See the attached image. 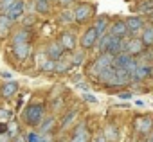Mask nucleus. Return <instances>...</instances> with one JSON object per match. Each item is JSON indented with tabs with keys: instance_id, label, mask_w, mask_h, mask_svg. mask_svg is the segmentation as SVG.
Returning <instances> with one entry per match:
<instances>
[{
	"instance_id": "28",
	"label": "nucleus",
	"mask_w": 153,
	"mask_h": 142,
	"mask_svg": "<svg viewBox=\"0 0 153 142\" xmlns=\"http://www.w3.org/2000/svg\"><path fill=\"white\" fill-rule=\"evenodd\" d=\"M70 142H90V133H81V135H72Z\"/></svg>"
},
{
	"instance_id": "6",
	"label": "nucleus",
	"mask_w": 153,
	"mask_h": 142,
	"mask_svg": "<svg viewBox=\"0 0 153 142\" xmlns=\"http://www.w3.org/2000/svg\"><path fill=\"white\" fill-rule=\"evenodd\" d=\"M24 15H25V6H24V2L22 0H16V2L6 11V16L15 24V22H20L22 18H24Z\"/></svg>"
},
{
	"instance_id": "27",
	"label": "nucleus",
	"mask_w": 153,
	"mask_h": 142,
	"mask_svg": "<svg viewBox=\"0 0 153 142\" xmlns=\"http://www.w3.org/2000/svg\"><path fill=\"white\" fill-rule=\"evenodd\" d=\"M59 22L61 24H70V22H74V13L72 11H63V13H59Z\"/></svg>"
},
{
	"instance_id": "37",
	"label": "nucleus",
	"mask_w": 153,
	"mask_h": 142,
	"mask_svg": "<svg viewBox=\"0 0 153 142\" xmlns=\"http://www.w3.org/2000/svg\"><path fill=\"white\" fill-rule=\"evenodd\" d=\"M117 99H131V92H119Z\"/></svg>"
},
{
	"instance_id": "12",
	"label": "nucleus",
	"mask_w": 153,
	"mask_h": 142,
	"mask_svg": "<svg viewBox=\"0 0 153 142\" xmlns=\"http://www.w3.org/2000/svg\"><path fill=\"white\" fill-rule=\"evenodd\" d=\"M108 25H110V20H108V16H97L96 18V22H94V29H96V33H97V36L101 38V36H105V34H108Z\"/></svg>"
},
{
	"instance_id": "2",
	"label": "nucleus",
	"mask_w": 153,
	"mask_h": 142,
	"mask_svg": "<svg viewBox=\"0 0 153 142\" xmlns=\"http://www.w3.org/2000/svg\"><path fill=\"white\" fill-rule=\"evenodd\" d=\"M94 11H96V7L92 6V4H88V2H79V4H76V7H74V20L78 22V24H85V22H88L92 16H94Z\"/></svg>"
},
{
	"instance_id": "23",
	"label": "nucleus",
	"mask_w": 153,
	"mask_h": 142,
	"mask_svg": "<svg viewBox=\"0 0 153 142\" xmlns=\"http://www.w3.org/2000/svg\"><path fill=\"white\" fill-rule=\"evenodd\" d=\"M105 137H106V140L108 142H115L117 140V137H119V129L114 126V124H110V126H106V129H105V133H103Z\"/></svg>"
},
{
	"instance_id": "8",
	"label": "nucleus",
	"mask_w": 153,
	"mask_h": 142,
	"mask_svg": "<svg viewBox=\"0 0 153 142\" xmlns=\"http://www.w3.org/2000/svg\"><path fill=\"white\" fill-rule=\"evenodd\" d=\"M108 34L114 36V38H124V36L128 34V29H126L124 20H121V18L114 20V22L108 25Z\"/></svg>"
},
{
	"instance_id": "17",
	"label": "nucleus",
	"mask_w": 153,
	"mask_h": 142,
	"mask_svg": "<svg viewBox=\"0 0 153 142\" xmlns=\"http://www.w3.org/2000/svg\"><path fill=\"white\" fill-rule=\"evenodd\" d=\"M29 52H31V45L29 43H22V45H15L13 47V56L16 58V59H25L27 56H29Z\"/></svg>"
},
{
	"instance_id": "35",
	"label": "nucleus",
	"mask_w": 153,
	"mask_h": 142,
	"mask_svg": "<svg viewBox=\"0 0 153 142\" xmlns=\"http://www.w3.org/2000/svg\"><path fill=\"white\" fill-rule=\"evenodd\" d=\"M83 99H85L87 103H92V104H96V103H97L96 95H92V94H88V92H85V94H83Z\"/></svg>"
},
{
	"instance_id": "7",
	"label": "nucleus",
	"mask_w": 153,
	"mask_h": 142,
	"mask_svg": "<svg viewBox=\"0 0 153 142\" xmlns=\"http://www.w3.org/2000/svg\"><path fill=\"white\" fill-rule=\"evenodd\" d=\"M58 43L63 47V50H74L76 45H78V36H76L72 31H63V33L59 34Z\"/></svg>"
},
{
	"instance_id": "21",
	"label": "nucleus",
	"mask_w": 153,
	"mask_h": 142,
	"mask_svg": "<svg viewBox=\"0 0 153 142\" xmlns=\"http://www.w3.org/2000/svg\"><path fill=\"white\" fill-rule=\"evenodd\" d=\"M13 27V22L6 16V15H0V36H6Z\"/></svg>"
},
{
	"instance_id": "3",
	"label": "nucleus",
	"mask_w": 153,
	"mask_h": 142,
	"mask_svg": "<svg viewBox=\"0 0 153 142\" xmlns=\"http://www.w3.org/2000/svg\"><path fill=\"white\" fill-rule=\"evenodd\" d=\"M97 40H99V36H97L96 29H94V27H88V29L83 33V36H81V40H79V45H81L83 50H90V49L96 47Z\"/></svg>"
},
{
	"instance_id": "5",
	"label": "nucleus",
	"mask_w": 153,
	"mask_h": 142,
	"mask_svg": "<svg viewBox=\"0 0 153 142\" xmlns=\"http://www.w3.org/2000/svg\"><path fill=\"white\" fill-rule=\"evenodd\" d=\"M135 129L140 135H149L153 129V117L151 115H139L135 119Z\"/></svg>"
},
{
	"instance_id": "39",
	"label": "nucleus",
	"mask_w": 153,
	"mask_h": 142,
	"mask_svg": "<svg viewBox=\"0 0 153 142\" xmlns=\"http://www.w3.org/2000/svg\"><path fill=\"white\" fill-rule=\"evenodd\" d=\"M13 142H27V137H25V135H22V133H18V135L13 138Z\"/></svg>"
},
{
	"instance_id": "25",
	"label": "nucleus",
	"mask_w": 153,
	"mask_h": 142,
	"mask_svg": "<svg viewBox=\"0 0 153 142\" xmlns=\"http://www.w3.org/2000/svg\"><path fill=\"white\" fill-rule=\"evenodd\" d=\"M110 40H112L110 34H105V36H101V38L97 40L96 47L99 49V52H106V49H108V45H110Z\"/></svg>"
},
{
	"instance_id": "10",
	"label": "nucleus",
	"mask_w": 153,
	"mask_h": 142,
	"mask_svg": "<svg viewBox=\"0 0 153 142\" xmlns=\"http://www.w3.org/2000/svg\"><path fill=\"white\" fill-rule=\"evenodd\" d=\"M63 47L58 43V41H51L49 45H47V49H45V54H47V58L49 59H52V61H59V59H63Z\"/></svg>"
},
{
	"instance_id": "16",
	"label": "nucleus",
	"mask_w": 153,
	"mask_h": 142,
	"mask_svg": "<svg viewBox=\"0 0 153 142\" xmlns=\"http://www.w3.org/2000/svg\"><path fill=\"white\" fill-rule=\"evenodd\" d=\"M16 92H18V81L9 79V81H6V83L2 85V97H4V99H11Z\"/></svg>"
},
{
	"instance_id": "20",
	"label": "nucleus",
	"mask_w": 153,
	"mask_h": 142,
	"mask_svg": "<svg viewBox=\"0 0 153 142\" xmlns=\"http://www.w3.org/2000/svg\"><path fill=\"white\" fill-rule=\"evenodd\" d=\"M135 11L140 15H148L149 11H153V0H139Z\"/></svg>"
},
{
	"instance_id": "32",
	"label": "nucleus",
	"mask_w": 153,
	"mask_h": 142,
	"mask_svg": "<svg viewBox=\"0 0 153 142\" xmlns=\"http://www.w3.org/2000/svg\"><path fill=\"white\" fill-rule=\"evenodd\" d=\"M27 142H49V140H47V138L43 140V137H42L40 133H34V131H33V133L27 135Z\"/></svg>"
},
{
	"instance_id": "38",
	"label": "nucleus",
	"mask_w": 153,
	"mask_h": 142,
	"mask_svg": "<svg viewBox=\"0 0 153 142\" xmlns=\"http://www.w3.org/2000/svg\"><path fill=\"white\" fill-rule=\"evenodd\" d=\"M7 122H0V135H7Z\"/></svg>"
},
{
	"instance_id": "22",
	"label": "nucleus",
	"mask_w": 153,
	"mask_h": 142,
	"mask_svg": "<svg viewBox=\"0 0 153 142\" xmlns=\"http://www.w3.org/2000/svg\"><path fill=\"white\" fill-rule=\"evenodd\" d=\"M34 9L40 15H47L51 11V2L49 0H34Z\"/></svg>"
},
{
	"instance_id": "34",
	"label": "nucleus",
	"mask_w": 153,
	"mask_h": 142,
	"mask_svg": "<svg viewBox=\"0 0 153 142\" xmlns=\"http://www.w3.org/2000/svg\"><path fill=\"white\" fill-rule=\"evenodd\" d=\"M22 24H24V29H27L29 25H33V24H34V16H33V15H27V16L24 15V18H22Z\"/></svg>"
},
{
	"instance_id": "30",
	"label": "nucleus",
	"mask_w": 153,
	"mask_h": 142,
	"mask_svg": "<svg viewBox=\"0 0 153 142\" xmlns=\"http://www.w3.org/2000/svg\"><path fill=\"white\" fill-rule=\"evenodd\" d=\"M88 129H87V122L85 121H81L79 124H76L74 126V131H72V135H81V133H87Z\"/></svg>"
},
{
	"instance_id": "41",
	"label": "nucleus",
	"mask_w": 153,
	"mask_h": 142,
	"mask_svg": "<svg viewBox=\"0 0 153 142\" xmlns=\"http://www.w3.org/2000/svg\"><path fill=\"white\" fill-rule=\"evenodd\" d=\"M148 18H149L151 22H153V11H149V13H148Z\"/></svg>"
},
{
	"instance_id": "4",
	"label": "nucleus",
	"mask_w": 153,
	"mask_h": 142,
	"mask_svg": "<svg viewBox=\"0 0 153 142\" xmlns=\"http://www.w3.org/2000/svg\"><path fill=\"white\" fill-rule=\"evenodd\" d=\"M123 52H126V54H130V56H139V54H142L144 52V45H142V41L140 40H137V38H131V40H123Z\"/></svg>"
},
{
	"instance_id": "9",
	"label": "nucleus",
	"mask_w": 153,
	"mask_h": 142,
	"mask_svg": "<svg viewBox=\"0 0 153 142\" xmlns=\"http://www.w3.org/2000/svg\"><path fill=\"white\" fill-rule=\"evenodd\" d=\"M124 24H126V29H128V34H139L142 29H144V20L140 18V16H130V18H126L124 20Z\"/></svg>"
},
{
	"instance_id": "18",
	"label": "nucleus",
	"mask_w": 153,
	"mask_h": 142,
	"mask_svg": "<svg viewBox=\"0 0 153 142\" xmlns=\"http://www.w3.org/2000/svg\"><path fill=\"white\" fill-rule=\"evenodd\" d=\"M106 52H108V54H112L114 58H115L117 54H121V52H123V38H114V36H112V40H110V45H108Z\"/></svg>"
},
{
	"instance_id": "36",
	"label": "nucleus",
	"mask_w": 153,
	"mask_h": 142,
	"mask_svg": "<svg viewBox=\"0 0 153 142\" xmlns=\"http://www.w3.org/2000/svg\"><path fill=\"white\" fill-rule=\"evenodd\" d=\"M74 2H76V0H56V4L61 6V7H68V6H72Z\"/></svg>"
},
{
	"instance_id": "19",
	"label": "nucleus",
	"mask_w": 153,
	"mask_h": 142,
	"mask_svg": "<svg viewBox=\"0 0 153 142\" xmlns=\"http://www.w3.org/2000/svg\"><path fill=\"white\" fill-rule=\"evenodd\" d=\"M76 115H78V112L76 110H68L65 115H63V119H61V122H59V126H61V129H68L72 124H74V119H76Z\"/></svg>"
},
{
	"instance_id": "29",
	"label": "nucleus",
	"mask_w": 153,
	"mask_h": 142,
	"mask_svg": "<svg viewBox=\"0 0 153 142\" xmlns=\"http://www.w3.org/2000/svg\"><path fill=\"white\" fill-rule=\"evenodd\" d=\"M83 59H85V50H81V52H76V54H74V58L70 59V65L78 67V65H81V63H83Z\"/></svg>"
},
{
	"instance_id": "43",
	"label": "nucleus",
	"mask_w": 153,
	"mask_h": 142,
	"mask_svg": "<svg viewBox=\"0 0 153 142\" xmlns=\"http://www.w3.org/2000/svg\"><path fill=\"white\" fill-rule=\"evenodd\" d=\"M0 142H6V137L4 135H0Z\"/></svg>"
},
{
	"instance_id": "13",
	"label": "nucleus",
	"mask_w": 153,
	"mask_h": 142,
	"mask_svg": "<svg viewBox=\"0 0 153 142\" xmlns=\"http://www.w3.org/2000/svg\"><path fill=\"white\" fill-rule=\"evenodd\" d=\"M54 128H56V117L49 115V117L42 119V122H40V135H49L54 131Z\"/></svg>"
},
{
	"instance_id": "1",
	"label": "nucleus",
	"mask_w": 153,
	"mask_h": 142,
	"mask_svg": "<svg viewBox=\"0 0 153 142\" xmlns=\"http://www.w3.org/2000/svg\"><path fill=\"white\" fill-rule=\"evenodd\" d=\"M43 112H45L43 104H40V103H31V104L24 110V121H25V124H27V126H38V124L42 122V119H43Z\"/></svg>"
},
{
	"instance_id": "26",
	"label": "nucleus",
	"mask_w": 153,
	"mask_h": 142,
	"mask_svg": "<svg viewBox=\"0 0 153 142\" xmlns=\"http://www.w3.org/2000/svg\"><path fill=\"white\" fill-rule=\"evenodd\" d=\"M54 67H56V61L45 58L42 61V65H40V70H42V72H54Z\"/></svg>"
},
{
	"instance_id": "42",
	"label": "nucleus",
	"mask_w": 153,
	"mask_h": 142,
	"mask_svg": "<svg viewBox=\"0 0 153 142\" xmlns=\"http://www.w3.org/2000/svg\"><path fill=\"white\" fill-rule=\"evenodd\" d=\"M148 142H153V129H151V133H149V140Z\"/></svg>"
},
{
	"instance_id": "33",
	"label": "nucleus",
	"mask_w": 153,
	"mask_h": 142,
	"mask_svg": "<svg viewBox=\"0 0 153 142\" xmlns=\"http://www.w3.org/2000/svg\"><path fill=\"white\" fill-rule=\"evenodd\" d=\"M13 117V113L9 112V110H2L0 108V122H6V121H9Z\"/></svg>"
},
{
	"instance_id": "11",
	"label": "nucleus",
	"mask_w": 153,
	"mask_h": 142,
	"mask_svg": "<svg viewBox=\"0 0 153 142\" xmlns=\"http://www.w3.org/2000/svg\"><path fill=\"white\" fill-rule=\"evenodd\" d=\"M151 76V65L146 61H139L137 59V70H135V78L137 81H146V78Z\"/></svg>"
},
{
	"instance_id": "15",
	"label": "nucleus",
	"mask_w": 153,
	"mask_h": 142,
	"mask_svg": "<svg viewBox=\"0 0 153 142\" xmlns=\"http://www.w3.org/2000/svg\"><path fill=\"white\" fill-rule=\"evenodd\" d=\"M13 47L15 45H22V43H29L31 41V31L29 29H18L15 34H13Z\"/></svg>"
},
{
	"instance_id": "24",
	"label": "nucleus",
	"mask_w": 153,
	"mask_h": 142,
	"mask_svg": "<svg viewBox=\"0 0 153 142\" xmlns=\"http://www.w3.org/2000/svg\"><path fill=\"white\" fill-rule=\"evenodd\" d=\"M70 68H72L70 61L59 59V61H56V67H54V72H58V74H67V72H68Z\"/></svg>"
},
{
	"instance_id": "44",
	"label": "nucleus",
	"mask_w": 153,
	"mask_h": 142,
	"mask_svg": "<svg viewBox=\"0 0 153 142\" xmlns=\"http://www.w3.org/2000/svg\"><path fill=\"white\" fill-rule=\"evenodd\" d=\"M151 76H153V67H151Z\"/></svg>"
},
{
	"instance_id": "31",
	"label": "nucleus",
	"mask_w": 153,
	"mask_h": 142,
	"mask_svg": "<svg viewBox=\"0 0 153 142\" xmlns=\"http://www.w3.org/2000/svg\"><path fill=\"white\" fill-rule=\"evenodd\" d=\"M16 2V0H0V15H6V11Z\"/></svg>"
},
{
	"instance_id": "40",
	"label": "nucleus",
	"mask_w": 153,
	"mask_h": 142,
	"mask_svg": "<svg viewBox=\"0 0 153 142\" xmlns=\"http://www.w3.org/2000/svg\"><path fill=\"white\" fill-rule=\"evenodd\" d=\"M94 142H108V140H106V137H105L103 133H99V135H96V138H94Z\"/></svg>"
},
{
	"instance_id": "14",
	"label": "nucleus",
	"mask_w": 153,
	"mask_h": 142,
	"mask_svg": "<svg viewBox=\"0 0 153 142\" xmlns=\"http://www.w3.org/2000/svg\"><path fill=\"white\" fill-rule=\"evenodd\" d=\"M140 41H142L144 49L153 47V24L144 25V29L140 31Z\"/></svg>"
}]
</instances>
